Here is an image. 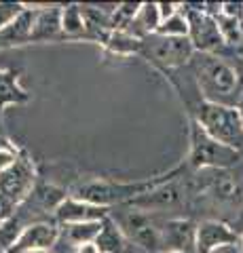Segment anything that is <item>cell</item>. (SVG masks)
<instances>
[{
  "label": "cell",
  "instance_id": "cell-10",
  "mask_svg": "<svg viewBox=\"0 0 243 253\" xmlns=\"http://www.w3.org/2000/svg\"><path fill=\"white\" fill-rule=\"evenodd\" d=\"M241 245V234L220 219H205L197 224L194 232V253H214L222 247Z\"/></svg>",
  "mask_w": 243,
  "mask_h": 253
},
{
  "label": "cell",
  "instance_id": "cell-8",
  "mask_svg": "<svg viewBox=\"0 0 243 253\" xmlns=\"http://www.w3.org/2000/svg\"><path fill=\"white\" fill-rule=\"evenodd\" d=\"M184 201H186V188L178 173L176 177L163 181V184H159L152 190H148L142 196H138V199L127 203L125 207L146 211V213H163V211L180 209L184 205Z\"/></svg>",
  "mask_w": 243,
  "mask_h": 253
},
{
  "label": "cell",
  "instance_id": "cell-25",
  "mask_svg": "<svg viewBox=\"0 0 243 253\" xmlns=\"http://www.w3.org/2000/svg\"><path fill=\"white\" fill-rule=\"evenodd\" d=\"M74 253H101L99 247L96 243H89V245H81V247H76Z\"/></svg>",
  "mask_w": 243,
  "mask_h": 253
},
{
  "label": "cell",
  "instance_id": "cell-5",
  "mask_svg": "<svg viewBox=\"0 0 243 253\" xmlns=\"http://www.w3.org/2000/svg\"><path fill=\"white\" fill-rule=\"evenodd\" d=\"M36 188V165L26 152L11 169L0 173V203L4 207L6 219L15 215L23 203L32 196Z\"/></svg>",
  "mask_w": 243,
  "mask_h": 253
},
{
  "label": "cell",
  "instance_id": "cell-19",
  "mask_svg": "<svg viewBox=\"0 0 243 253\" xmlns=\"http://www.w3.org/2000/svg\"><path fill=\"white\" fill-rule=\"evenodd\" d=\"M106 221V219H104ZM104 221H85V224H70L61 228V236H66V241L72 247H81V245L96 243L97 236L104 228Z\"/></svg>",
  "mask_w": 243,
  "mask_h": 253
},
{
  "label": "cell",
  "instance_id": "cell-15",
  "mask_svg": "<svg viewBox=\"0 0 243 253\" xmlns=\"http://www.w3.org/2000/svg\"><path fill=\"white\" fill-rule=\"evenodd\" d=\"M30 93L19 83V70H0V118L6 106L28 104Z\"/></svg>",
  "mask_w": 243,
  "mask_h": 253
},
{
  "label": "cell",
  "instance_id": "cell-23",
  "mask_svg": "<svg viewBox=\"0 0 243 253\" xmlns=\"http://www.w3.org/2000/svg\"><path fill=\"white\" fill-rule=\"evenodd\" d=\"M26 2H0V32H2L9 23L23 13Z\"/></svg>",
  "mask_w": 243,
  "mask_h": 253
},
{
  "label": "cell",
  "instance_id": "cell-2",
  "mask_svg": "<svg viewBox=\"0 0 243 253\" xmlns=\"http://www.w3.org/2000/svg\"><path fill=\"white\" fill-rule=\"evenodd\" d=\"M178 173H182V167H176L163 175H154V177H146V179H138V181H116V179H106V177H89V179H81L70 188V196L81 201H87L99 207H108L112 209L114 205L125 207L127 203L133 199L142 196L148 190L156 188L163 181H167L171 177H176Z\"/></svg>",
  "mask_w": 243,
  "mask_h": 253
},
{
  "label": "cell",
  "instance_id": "cell-16",
  "mask_svg": "<svg viewBox=\"0 0 243 253\" xmlns=\"http://www.w3.org/2000/svg\"><path fill=\"white\" fill-rule=\"evenodd\" d=\"M61 30H64V38H70V41H76V38H87V41H91L83 4L61 6Z\"/></svg>",
  "mask_w": 243,
  "mask_h": 253
},
{
  "label": "cell",
  "instance_id": "cell-3",
  "mask_svg": "<svg viewBox=\"0 0 243 253\" xmlns=\"http://www.w3.org/2000/svg\"><path fill=\"white\" fill-rule=\"evenodd\" d=\"M243 154L214 139L203 126L191 116L188 121V156L186 165L194 171L233 169L241 165Z\"/></svg>",
  "mask_w": 243,
  "mask_h": 253
},
{
  "label": "cell",
  "instance_id": "cell-18",
  "mask_svg": "<svg viewBox=\"0 0 243 253\" xmlns=\"http://www.w3.org/2000/svg\"><path fill=\"white\" fill-rule=\"evenodd\" d=\"M101 44L106 46V51L121 55V57H127V55H142V41L136 38L133 34H129L127 30H112Z\"/></svg>",
  "mask_w": 243,
  "mask_h": 253
},
{
  "label": "cell",
  "instance_id": "cell-1",
  "mask_svg": "<svg viewBox=\"0 0 243 253\" xmlns=\"http://www.w3.org/2000/svg\"><path fill=\"white\" fill-rule=\"evenodd\" d=\"M191 70L203 101L237 108L243 97V76L235 63L222 55L197 53L191 61Z\"/></svg>",
  "mask_w": 243,
  "mask_h": 253
},
{
  "label": "cell",
  "instance_id": "cell-7",
  "mask_svg": "<svg viewBox=\"0 0 243 253\" xmlns=\"http://www.w3.org/2000/svg\"><path fill=\"white\" fill-rule=\"evenodd\" d=\"M203 6L205 4H197V6L184 4V11L188 15V23H191L188 38H191V42L197 53L220 55L226 49V42L220 34L216 17L211 13H207Z\"/></svg>",
  "mask_w": 243,
  "mask_h": 253
},
{
  "label": "cell",
  "instance_id": "cell-22",
  "mask_svg": "<svg viewBox=\"0 0 243 253\" xmlns=\"http://www.w3.org/2000/svg\"><path fill=\"white\" fill-rule=\"evenodd\" d=\"M21 154H23V150H19L11 139L0 137V173L11 169L13 165L21 158Z\"/></svg>",
  "mask_w": 243,
  "mask_h": 253
},
{
  "label": "cell",
  "instance_id": "cell-27",
  "mask_svg": "<svg viewBox=\"0 0 243 253\" xmlns=\"http://www.w3.org/2000/svg\"><path fill=\"white\" fill-rule=\"evenodd\" d=\"M237 110H239V116H241V123H243V97L239 99V104H237Z\"/></svg>",
  "mask_w": 243,
  "mask_h": 253
},
{
  "label": "cell",
  "instance_id": "cell-6",
  "mask_svg": "<svg viewBox=\"0 0 243 253\" xmlns=\"http://www.w3.org/2000/svg\"><path fill=\"white\" fill-rule=\"evenodd\" d=\"M142 55L163 72H167V70L191 66L197 51H194L191 38H169L152 34L142 41Z\"/></svg>",
  "mask_w": 243,
  "mask_h": 253
},
{
  "label": "cell",
  "instance_id": "cell-14",
  "mask_svg": "<svg viewBox=\"0 0 243 253\" xmlns=\"http://www.w3.org/2000/svg\"><path fill=\"white\" fill-rule=\"evenodd\" d=\"M36 17V4H26L21 15H17L9 26L0 32V49H13V46L32 42V28Z\"/></svg>",
  "mask_w": 243,
  "mask_h": 253
},
{
  "label": "cell",
  "instance_id": "cell-4",
  "mask_svg": "<svg viewBox=\"0 0 243 253\" xmlns=\"http://www.w3.org/2000/svg\"><path fill=\"white\" fill-rule=\"evenodd\" d=\"M191 112H193L191 116L211 137L243 154V123H241L237 108L209 104V101L199 99L197 104L191 108Z\"/></svg>",
  "mask_w": 243,
  "mask_h": 253
},
{
  "label": "cell",
  "instance_id": "cell-17",
  "mask_svg": "<svg viewBox=\"0 0 243 253\" xmlns=\"http://www.w3.org/2000/svg\"><path fill=\"white\" fill-rule=\"evenodd\" d=\"M96 245L99 247L101 253H127L129 241H127V236L123 234L121 228L116 226V221L112 217H108L104 221V228H101Z\"/></svg>",
  "mask_w": 243,
  "mask_h": 253
},
{
  "label": "cell",
  "instance_id": "cell-13",
  "mask_svg": "<svg viewBox=\"0 0 243 253\" xmlns=\"http://www.w3.org/2000/svg\"><path fill=\"white\" fill-rule=\"evenodd\" d=\"M64 41L59 4H36V17L32 28V42H57Z\"/></svg>",
  "mask_w": 243,
  "mask_h": 253
},
{
  "label": "cell",
  "instance_id": "cell-20",
  "mask_svg": "<svg viewBox=\"0 0 243 253\" xmlns=\"http://www.w3.org/2000/svg\"><path fill=\"white\" fill-rule=\"evenodd\" d=\"M218 28H220V34L224 38L226 46H243V19L239 17H229L224 13L216 15Z\"/></svg>",
  "mask_w": 243,
  "mask_h": 253
},
{
  "label": "cell",
  "instance_id": "cell-12",
  "mask_svg": "<svg viewBox=\"0 0 243 253\" xmlns=\"http://www.w3.org/2000/svg\"><path fill=\"white\" fill-rule=\"evenodd\" d=\"M110 213L112 209L108 207H99V205L68 196L55 209V219L61 226H70V224H85V221H104L110 217Z\"/></svg>",
  "mask_w": 243,
  "mask_h": 253
},
{
  "label": "cell",
  "instance_id": "cell-9",
  "mask_svg": "<svg viewBox=\"0 0 243 253\" xmlns=\"http://www.w3.org/2000/svg\"><path fill=\"white\" fill-rule=\"evenodd\" d=\"M59 239L61 228L55 221H34L21 230L9 253H49Z\"/></svg>",
  "mask_w": 243,
  "mask_h": 253
},
{
  "label": "cell",
  "instance_id": "cell-21",
  "mask_svg": "<svg viewBox=\"0 0 243 253\" xmlns=\"http://www.w3.org/2000/svg\"><path fill=\"white\" fill-rule=\"evenodd\" d=\"M191 32V23H188V15L184 11V4L176 15H171L169 19L161 23V28L156 30V34L161 36H169V38H188Z\"/></svg>",
  "mask_w": 243,
  "mask_h": 253
},
{
  "label": "cell",
  "instance_id": "cell-24",
  "mask_svg": "<svg viewBox=\"0 0 243 253\" xmlns=\"http://www.w3.org/2000/svg\"><path fill=\"white\" fill-rule=\"evenodd\" d=\"M180 9H182V4L180 2H159V15H161V23L169 19L171 15H176Z\"/></svg>",
  "mask_w": 243,
  "mask_h": 253
},
{
  "label": "cell",
  "instance_id": "cell-11",
  "mask_svg": "<svg viewBox=\"0 0 243 253\" xmlns=\"http://www.w3.org/2000/svg\"><path fill=\"white\" fill-rule=\"evenodd\" d=\"M207 181L209 194L220 203L243 205V167L237 165L233 169H216Z\"/></svg>",
  "mask_w": 243,
  "mask_h": 253
},
{
  "label": "cell",
  "instance_id": "cell-28",
  "mask_svg": "<svg viewBox=\"0 0 243 253\" xmlns=\"http://www.w3.org/2000/svg\"><path fill=\"white\" fill-rule=\"evenodd\" d=\"M161 253H182V251H161Z\"/></svg>",
  "mask_w": 243,
  "mask_h": 253
},
{
  "label": "cell",
  "instance_id": "cell-26",
  "mask_svg": "<svg viewBox=\"0 0 243 253\" xmlns=\"http://www.w3.org/2000/svg\"><path fill=\"white\" fill-rule=\"evenodd\" d=\"M214 253H243V251H241V245H231V247H222Z\"/></svg>",
  "mask_w": 243,
  "mask_h": 253
},
{
  "label": "cell",
  "instance_id": "cell-29",
  "mask_svg": "<svg viewBox=\"0 0 243 253\" xmlns=\"http://www.w3.org/2000/svg\"><path fill=\"white\" fill-rule=\"evenodd\" d=\"M241 251H243V234H241Z\"/></svg>",
  "mask_w": 243,
  "mask_h": 253
}]
</instances>
